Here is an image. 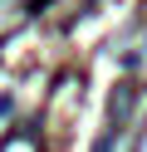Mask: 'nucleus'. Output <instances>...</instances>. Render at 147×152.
I'll return each mask as SVG.
<instances>
[]
</instances>
